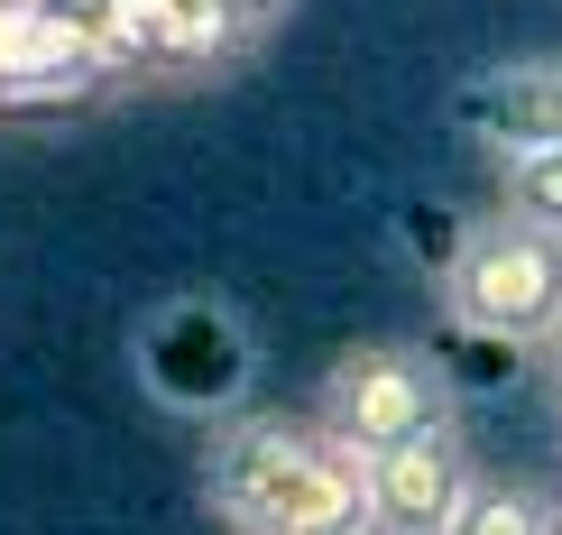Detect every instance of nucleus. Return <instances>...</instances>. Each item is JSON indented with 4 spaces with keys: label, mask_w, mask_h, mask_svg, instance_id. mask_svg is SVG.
I'll list each match as a JSON object with an SVG mask.
<instances>
[{
    "label": "nucleus",
    "mask_w": 562,
    "mask_h": 535,
    "mask_svg": "<svg viewBox=\"0 0 562 535\" xmlns=\"http://www.w3.org/2000/svg\"><path fill=\"white\" fill-rule=\"evenodd\" d=\"M369 461L314 415H231L203 453V508L231 535H333L360 526Z\"/></svg>",
    "instance_id": "obj_1"
},
{
    "label": "nucleus",
    "mask_w": 562,
    "mask_h": 535,
    "mask_svg": "<svg viewBox=\"0 0 562 535\" xmlns=\"http://www.w3.org/2000/svg\"><path fill=\"white\" fill-rule=\"evenodd\" d=\"M442 314L480 342H507V352H544V333L562 323V241L488 213L461 231V249L442 259Z\"/></svg>",
    "instance_id": "obj_2"
},
{
    "label": "nucleus",
    "mask_w": 562,
    "mask_h": 535,
    "mask_svg": "<svg viewBox=\"0 0 562 535\" xmlns=\"http://www.w3.org/2000/svg\"><path fill=\"white\" fill-rule=\"evenodd\" d=\"M130 360H138V388H148L167 415H231L249 398V369H259V342L249 323L222 305V296H167L157 314H138L130 333Z\"/></svg>",
    "instance_id": "obj_3"
},
{
    "label": "nucleus",
    "mask_w": 562,
    "mask_h": 535,
    "mask_svg": "<svg viewBox=\"0 0 562 535\" xmlns=\"http://www.w3.org/2000/svg\"><path fill=\"white\" fill-rule=\"evenodd\" d=\"M452 415H461L452 406V369H442L434 352H415V342H350V352L323 369L314 425L369 461V453L406 444V434L452 425Z\"/></svg>",
    "instance_id": "obj_4"
},
{
    "label": "nucleus",
    "mask_w": 562,
    "mask_h": 535,
    "mask_svg": "<svg viewBox=\"0 0 562 535\" xmlns=\"http://www.w3.org/2000/svg\"><path fill=\"white\" fill-rule=\"evenodd\" d=\"M471 434L434 425V434H406V444L369 453V490H360V517L369 535H442V517L461 508V490H471Z\"/></svg>",
    "instance_id": "obj_5"
},
{
    "label": "nucleus",
    "mask_w": 562,
    "mask_h": 535,
    "mask_svg": "<svg viewBox=\"0 0 562 535\" xmlns=\"http://www.w3.org/2000/svg\"><path fill=\"white\" fill-rule=\"evenodd\" d=\"M452 121L488 167H517V157L562 148V56H507L488 75H471L461 102H452Z\"/></svg>",
    "instance_id": "obj_6"
},
{
    "label": "nucleus",
    "mask_w": 562,
    "mask_h": 535,
    "mask_svg": "<svg viewBox=\"0 0 562 535\" xmlns=\"http://www.w3.org/2000/svg\"><path fill=\"white\" fill-rule=\"evenodd\" d=\"M553 526V499L526 490V480H498V471H471L461 508L442 517V535H544Z\"/></svg>",
    "instance_id": "obj_7"
},
{
    "label": "nucleus",
    "mask_w": 562,
    "mask_h": 535,
    "mask_svg": "<svg viewBox=\"0 0 562 535\" xmlns=\"http://www.w3.org/2000/svg\"><path fill=\"white\" fill-rule=\"evenodd\" d=\"M167 10V46H176V83L184 75H213V65H231L240 46H259L240 29V19L222 10V0H157Z\"/></svg>",
    "instance_id": "obj_8"
},
{
    "label": "nucleus",
    "mask_w": 562,
    "mask_h": 535,
    "mask_svg": "<svg viewBox=\"0 0 562 535\" xmlns=\"http://www.w3.org/2000/svg\"><path fill=\"white\" fill-rule=\"evenodd\" d=\"M498 213L526 222V231H544V241H562V148L498 167Z\"/></svg>",
    "instance_id": "obj_9"
},
{
    "label": "nucleus",
    "mask_w": 562,
    "mask_h": 535,
    "mask_svg": "<svg viewBox=\"0 0 562 535\" xmlns=\"http://www.w3.org/2000/svg\"><path fill=\"white\" fill-rule=\"evenodd\" d=\"M222 10H231V19H240V29H249V37H268V29H277V19H286V10H295V0H222Z\"/></svg>",
    "instance_id": "obj_10"
},
{
    "label": "nucleus",
    "mask_w": 562,
    "mask_h": 535,
    "mask_svg": "<svg viewBox=\"0 0 562 535\" xmlns=\"http://www.w3.org/2000/svg\"><path fill=\"white\" fill-rule=\"evenodd\" d=\"M535 360H544L553 379H562V323H553V333H544V352H535Z\"/></svg>",
    "instance_id": "obj_11"
},
{
    "label": "nucleus",
    "mask_w": 562,
    "mask_h": 535,
    "mask_svg": "<svg viewBox=\"0 0 562 535\" xmlns=\"http://www.w3.org/2000/svg\"><path fill=\"white\" fill-rule=\"evenodd\" d=\"M544 535H562V499H553V526H544Z\"/></svg>",
    "instance_id": "obj_12"
},
{
    "label": "nucleus",
    "mask_w": 562,
    "mask_h": 535,
    "mask_svg": "<svg viewBox=\"0 0 562 535\" xmlns=\"http://www.w3.org/2000/svg\"><path fill=\"white\" fill-rule=\"evenodd\" d=\"M333 535H369V517H360V526H333Z\"/></svg>",
    "instance_id": "obj_13"
}]
</instances>
